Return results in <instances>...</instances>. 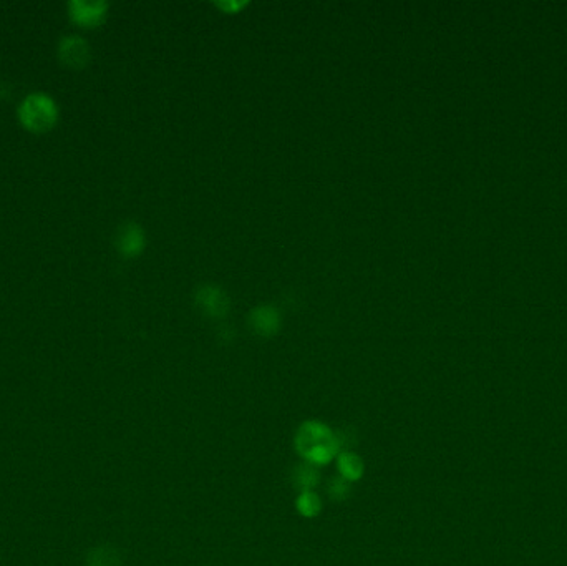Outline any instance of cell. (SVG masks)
Masks as SVG:
<instances>
[{
	"mask_svg": "<svg viewBox=\"0 0 567 566\" xmlns=\"http://www.w3.org/2000/svg\"><path fill=\"white\" fill-rule=\"evenodd\" d=\"M295 450L307 464L327 465L340 453L339 437L330 427L318 420H307L297 429Z\"/></svg>",
	"mask_w": 567,
	"mask_h": 566,
	"instance_id": "cell-1",
	"label": "cell"
},
{
	"mask_svg": "<svg viewBox=\"0 0 567 566\" xmlns=\"http://www.w3.org/2000/svg\"><path fill=\"white\" fill-rule=\"evenodd\" d=\"M55 103L42 93H34L22 103V118L31 128L48 127L55 120Z\"/></svg>",
	"mask_w": 567,
	"mask_h": 566,
	"instance_id": "cell-2",
	"label": "cell"
},
{
	"mask_svg": "<svg viewBox=\"0 0 567 566\" xmlns=\"http://www.w3.org/2000/svg\"><path fill=\"white\" fill-rule=\"evenodd\" d=\"M337 469L340 471V477L346 482H357L363 475V462L354 452H340L337 455Z\"/></svg>",
	"mask_w": 567,
	"mask_h": 566,
	"instance_id": "cell-3",
	"label": "cell"
},
{
	"mask_svg": "<svg viewBox=\"0 0 567 566\" xmlns=\"http://www.w3.org/2000/svg\"><path fill=\"white\" fill-rule=\"evenodd\" d=\"M318 480H321L318 467L307 464V462H304V464L295 467L294 474H292V482H294L295 488H299L300 493L314 492V488L317 487Z\"/></svg>",
	"mask_w": 567,
	"mask_h": 566,
	"instance_id": "cell-4",
	"label": "cell"
},
{
	"mask_svg": "<svg viewBox=\"0 0 567 566\" xmlns=\"http://www.w3.org/2000/svg\"><path fill=\"white\" fill-rule=\"evenodd\" d=\"M62 53L70 64H82L83 58L87 57V45L80 37L65 39L62 43Z\"/></svg>",
	"mask_w": 567,
	"mask_h": 566,
	"instance_id": "cell-5",
	"label": "cell"
},
{
	"mask_svg": "<svg viewBox=\"0 0 567 566\" xmlns=\"http://www.w3.org/2000/svg\"><path fill=\"white\" fill-rule=\"evenodd\" d=\"M295 506H297V511H299L302 516H305V518H314V516H317L318 513H321L322 502L314 492H302L299 495V498H297Z\"/></svg>",
	"mask_w": 567,
	"mask_h": 566,
	"instance_id": "cell-6",
	"label": "cell"
},
{
	"mask_svg": "<svg viewBox=\"0 0 567 566\" xmlns=\"http://www.w3.org/2000/svg\"><path fill=\"white\" fill-rule=\"evenodd\" d=\"M252 322H254L255 331H259L260 334H271L277 327V314L269 308H260L259 311H255Z\"/></svg>",
	"mask_w": 567,
	"mask_h": 566,
	"instance_id": "cell-7",
	"label": "cell"
},
{
	"mask_svg": "<svg viewBox=\"0 0 567 566\" xmlns=\"http://www.w3.org/2000/svg\"><path fill=\"white\" fill-rule=\"evenodd\" d=\"M201 304L204 305L206 311H209L211 314H223L226 311V298L216 289H204L200 294Z\"/></svg>",
	"mask_w": 567,
	"mask_h": 566,
	"instance_id": "cell-8",
	"label": "cell"
},
{
	"mask_svg": "<svg viewBox=\"0 0 567 566\" xmlns=\"http://www.w3.org/2000/svg\"><path fill=\"white\" fill-rule=\"evenodd\" d=\"M103 4H75L74 15L82 22H94L98 17L103 15Z\"/></svg>",
	"mask_w": 567,
	"mask_h": 566,
	"instance_id": "cell-9",
	"label": "cell"
},
{
	"mask_svg": "<svg viewBox=\"0 0 567 566\" xmlns=\"http://www.w3.org/2000/svg\"><path fill=\"white\" fill-rule=\"evenodd\" d=\"M120 244L123 251L126 253H134V251L139 249V244H141V235H139V229L134 226L126 228L123 231V235L120 237Z\"/></svg>",
	"mask_w": 567,
	"mask_h": 566,
	"instance_id": "cell-10",
	"label": "cell"
},
{
	"mask_svg": "<svg viewBox=\"0 0 567 566\" xmlns=\"http://www.w3.org/2000/svg\"><path fill=\"white\" fill-rule=\"evenodd\" d=\"M350 493V482H346L345 478H332L330 483H328V495L334 500H345Z\"/></svg>",
	"mask_w": 567,
	"mask_h": 566,
	"instance_id": "cell-11",
	"label": "cell"
}]
</instances>
